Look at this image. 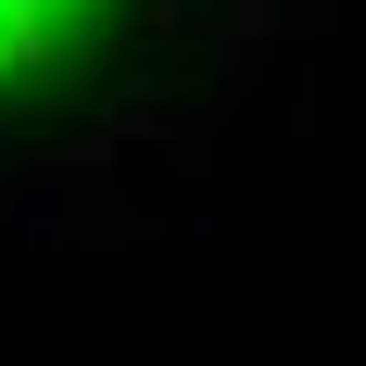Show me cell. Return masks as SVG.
Masks as SVG:
<instances>
[{"label":"cell","mask_w":366,"mask_h":366,"mask_svg":"<svg viewBox=\"0 0 366 366\" xmlns=\"http://www.w3.org/2000/svg\"><path fill=\"white\" fill-rule=\"evenodd\" d=\"M114 0H0V102L13 89H38L51 64H76V38L102 26Z\"/></svg>","instance_id":"obj_1"}]
</instances>
